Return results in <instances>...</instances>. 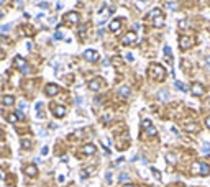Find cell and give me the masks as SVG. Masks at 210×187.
Listing matches in <instances>:
<instances>
[{
    "label": "cell",
    "mask_w": 210,
    "mask_h": 187,
    "mask_svg": "<svg viewBox=\"0 0 210 187\" xmlns=\"http://www.w3.org/2000/svg\"><path fill=\"white\" fill-rule=\"evenodd\" d=\"M102 85H103V82H102L100 77H95V79H92V81L89 82V89L92 92H99L100 89H102Z\"/></svg>",
    "instance_id": "8"
},
{
    "label": "cell",
    "mask_w": 210,
    "mask_h": 187,
    "mask_svg": "<svg viewBox=\"0 0 210 187\" xmlns=\"http://www.w3.org/2000/svg\"><path fill=\"white\" fill-rule=\"evenodd\" d=\"M184 130H187V131H197V130H199V127H197V123L189 122V123H184Z\"/></svg>",
    "instance_id": "17"
},
{
    "label": "cell",
    "mask_w": 210,
    "mask_h": 187,
    "mask_svg": "<svg viewBox=\"0 0 210 187\" xmlns=\"http://www.w3.org/2000/svg\"><path fill=\"white\" fill-rule=\"evenodd\" d=\"M86 33H87V25H81L79 26V36H81V38H86Z\"/></svg>",
    "instance_id": "22"
},
{
    "label": "cell",
    "mask_w": 210,
    "mask_h": 187,
    "mask_svg": "<svg viewBox=\"0 0 210 187\" xmlns=\"http://www.w3.org/2000/svg\"><path fill=\"white\" fill-rule=\"evenodd\" d=\"M130 94H132V90H130L128 85H121L120 89H118V95L123 97V99H126V97H130Z\"/></svg>",
    "instance_id": "11"
},
{
    "label": "cell",
    "mask_w": 210,
    "mask_h": 187,
    "mask_svg": "<svg viewBox=\"0 0 210 187\" xmlns=\"http://www.w3.org/2000/svg\"><path fill=\"white\" fill-rule=\"evenodd\" d=\"M4 57H5V53L4 51H0V59H4Z\"/></svg>",
    "instance_id": "40"
},
{
    "label": "cell",
    "mask_w": 210,
    "mask_h": 187,
    "mask_svg": "<svg viewBox=\"0 0 210 187\" xmlns=\"http://www.w3.org/2000/svg\"><path fill=\"white\" fill-rule=\"evenodd\" d=\"M148 74H150V77H153V79L163 81V79L166 77V69H164L161 64H151L150 69H148Z\"/></svg>",
    "instance_id": "1"
},
{
    "label": "cell",
    "mask_w": 210,
    "mask_h": 187,
    "mask_svg": "<svg viewBox=\"0 0 210 187\" xmlns=\"http://www.w3.org/2000/svg\"><path fill=\"white\" fill-rule=\"evenodd\" d=\"M2 17H4V12H2V10H0V18H2Z\"/></svg>",
    "instance_id": "44"
},
{
    "label": "cell",
    "mask_w": 210,
    "mask_h": 187,
    "mask_svg": "<svg viewBox=\"0 0 210 187\" xmlns=\"http://www.w3.org/2000/svg\"><path fill=\"white\" fill-rule=\"evenodd\" d=\"M120 28H121V21H120V20H113V21L110 23V31L118 33V31H120Z\"/></svg>",
    "instance_id": "14"
},
{
    "label": "cell",
    "mask_w": 210,
    "mask_h": 187,
    "mask_svg": "<svg viewBox=\"0 0 210 187\" xmlns=\"http://www.w3.org/2000/svg\"><path fill=\"white\" fill-rule=\"evenodd\" d=\"M64 21L68 25H77L79 23V13L77 12H69V13H66Z\"/></svg>",
    "instance_id": "6"
},
{
    "label": "cell",
    "mask_w": 210,
    "mask_h": 187,
    "mask_svg": "<svg viewBox=\"0 0 210 187\" xmlns=\"http://www.w3.org/2000/svg\"><path fill=\"white\" fill-rule=\"evenodd\" d=\"M2 102H4L5 107H10V105H13V103H15V97L13 95H4Z\"/></svg>",
    "instance_id": "15"
},
{
    "label": "cell",
    "mask_w": 210,
    "mask_h": 187,
    "mask_svg": "<svg viewBox=\"0 0 210 187\" xmlns=\"http://www.w3.org/2000/svg\"><path fill=\"white\" fill-rule=\"evenodd\" d=\"M151 171H153V174H154V177H156V179H161V174H159V171H156L154 167H151Z\"/></svg>",
    "instance_id": "28"
},
{
    "label": "cell",
    "mask_w": 210,
    "mask_h": 187,
    "mask_svg": "<svg viewBox=\"0 0 210 187\" xmlns=\"http://www.w3.org/2000/svg\"><path fill=\"white\" fill-rule=\"evenodd\" d=\"M153 25L154 26H163L164 25V15H159V17H156L153 20Z\"/></svg>",
    "instance_id": "18"
},
{
    "label": "cell",
    "mask_w": 210,
    "mask_h": 187,
    "mask_svg": "<svg viewBox=\"0 0 210 187\" xmlns=\"http://www.w3.org/2000/svg\"><path fill=\"white\" fill-rule=\"evenodd\" d=\"M159 97H161V99H164V100H166V99H169V94H167V92H161V94H159Z\"/></svg>",
    "instance_id": "30"
},
{
    "label": "cell",
    "mask_w": 210,
    "mask_h": 187,
    "mask_svg": "<svg viewBox=\"0 0 210 187\" xmlns=\"http://www.w3.org/2000/svg\"><path fill=\"white\" fill-rule=\"evenodd\" d=\"M2 138H4V131L0 130V140H2Z\"/></svg>",
    "instance_id": "41"
},
{
    "label": "cell",
    "mask_w": 210,
    "mask_h": 187,
    "mask_svg": "<svg viewBox=\"0 0 210 187\" xmlns=\"http://www.w3.org/2000/svg\"><path fill=\"white\" fill-rule=\"evenodd\" d=\"M54 39H62V33H59V31H57L56 35H54Z\"/></svg>",
    "instance_id": "35"
},
{
    "label": "cell",
    "mask_w": 210,
    "mask_h": 187,
    "mask_svg": "<svg viewBox=\"0 0 210 187\" xmlns=\"http://www.w3.org/2000/svg\"><path fill=\"white\" fill-rule=\"evenodd\" d=\"M207 63H210V56H207Z\"/></svg>",
    "instance_id": "45"
},
{
    "label": "cell",
    "mask_w": 210,
    "mask_h": 187,
    "mask_svg": "<svg viewBox=\"0 0 210 187\" xmlns=\"http://www.w3.org/2000/svg\"><path fill=\"white\" fill-rule=\"evenodd\" d=\"M123 187H133V186H132V184H125Z\"/></svg>",
    "instance_id": "42"
},
{
    "label": "cell",
    "mask_w": 210,
    "mask_h": 187,
    "mask_svg": "<svg viewBox=\"0 0 210 187\" xmlns=\"http://www.w3.org/2000/svg\"><path fill=\"white\" fill-rule=\"evenodd\" d=\"M105 179H107V182H112V174L107 172V174H105Z\"/></svg>",
    "instance_id": "36"
},
{
    "label": "cell",
    "mask_w": 210,
    "mask_h": 187,
    "mask_svg": "<svg viewBox=\"0 0 210 187\" xmlns=\"http://www.w3.org/2000/svg\"><path fill=\"white\" fill-rule=\"evenodd\" d=\"M159 15H163V13H161V10H159V8H154V10H151L150 13H148V18L154 20V18H156V17H159Z\"/></svg>",
    "instance_id": "19"
},
{
    "label": "cell",
    "mask_w": 210,
    "mask_h": 187,
    "mask_svg": "<svg viewBox=\"0 0 210 187\" xmlns=\"http://www.w3.org/2000/svg\"><path fill=\"white\" fill-rule=\"evenodd\" d=\"M167 161H169V162H172V164H174V162H176V158H174V154H167Z\"/></svg>",
    "instance_id": "31"
},
{
    "label": "cell",
    "mask_w": 210,
    "mask_h": 187,
    "mask_svg": "<svg viewBox=\"0 0 210 187\" xmlns=\"http://www.w3.org/2000/svg\"><path fill=\"white\" fill-rule=\"evenodd\" d=\"M166 8L167 10H177V4L176 2H166Z\"/></svg>",
    "instance_id": "23"
},
{
    "label": "cell",
    "mask_w": 210,
    "mask_h": 187,
    "mask_svg": "<svg viewBox=\"0 0 210 187\" xmlns=\"http://www.w3.org/2000/svg\"><path fill=\"white\" fill-rule=\"evenodd\" d=\"M126 59H128L130 63H132V61H133V56H132V54H126Z\"/></svg>",
    "instance_id": "39"
},
{
    "label": "cell",
    "mask_w": 210,
    "mask_h": 187,
    "mask_svg": "<svg viewBox=\"0 0 210 187\" xmlns=\"http://www.w3.org/2000/svg\"><path fill=\"white\" fill-rule=\"evenodd\" d=\"M190 90H192L194 95H203V87H202V84H192Z\"/></svg>",
    "instance_id": "12"
},
{
    "label": "cell",
    "mask_w": 210,
    "mask_h": 187,
    "mask_svg": "<svg viewBox=\"0 0 210 187\" xmlns=\"http://www.w3.org/2000/svg\"><path fill=\"white\" fill-rule=\"evenodd\" d=\"M57 92H59V87H57L56 84H48L46 89H44V94H46V95H49V97H54Z\"/></svg>",
    "instance_id": "9"
},
{
    "label": "cell",
    "mask_w": 210,
    "mask_h": 187,
    "mask_svg": "<svg viewBox=\"0 0 210 187\" xmlns=\"http://www.w3.org/2000/svg\"><path fill=\"white\" fill-rule=\"evenodd\" d=\"M150 125H151V122H150V120H143V127H145V128H148Z\"/></svg>",
    "instance_id": "33"
},
{
    "label": "cell",
    "mask_w": 210,
    "mask_h": 187,
    "mask_svg": "<svg viewBox=\"0 0 210 187\" xmlns=\"http://www.w3.org/2000/svg\"><path fill=\"white\" fill-rule=\"evenodd\" d=\"M112 63H113V64H117V66H118V64L121 63V59H120V57H113V59H112Z\"/></svg>",
    "instance_id": "32"
},
{
    "label": "cell",
    "mask_w": 210,
    "mask_h": 187,
    "mask_svg": "<svg viewBox=\"0 0 210 187\" xmlns=\"http://www.w3.org/2000/svg\"><path fill=\"white\" fill-rule=\"evenodd\" d=\"M156 133H158V130L153 125H150V127L146 128V135H148V136H156Z\"/></svg>",
    "instance_id": "20"
},
{
    "label": "cell",
    "mask_w": 210,
    "mask_h": 187,
    "mask_svg": "<svg viewBox=\"0 0 210 187\" xmlns=\"http://www.w3.org/2000/svg\"><path fill=\"white\" fill-rule=\"evenodd\" d=\"M195 44V39L192 38V36H182L181 39H179V48L181 49H190L192 46Z\"/></svg>",
    "instance_id": "3"
},
{
    "label": "cell",
    "mask_w": 210,
    "mask_h": 187,
    "mask_svg": "<svg viewBox=\"0 0 210 187\" xmlns=\"http://www.w3.org/2000/svg\"><path fill=\"white\" fill-rule=\"evenodd\" d=\"M20 143H22V148L23 149H30V148H31V141H30L28 138H23Z\"/></svg>",
    "instance_id": "21"
},
{
    "label": "cell",
    "mask_w": 210,
    "mask_h": 187,
    "mask_svg": "<svg viewBox=\"0 0 210 187\" xmlns=\"http://www.w3.org/2000/svg\"><path fill=\"white\" fill-rule=\"evenodd\" d=\"M48 151H49V149H48V146H44V148L41 149V154H43V156H46V154H48Z\"/></svg>",
    "instance_id": "34"
},
{
    "label": "cell",
    "mask_w": 210,
    "mask_h": 187,
    "mask_svg": "<svg viewBox=\"0 0 210 187\" xmlns=\"http://www.w3.org/2000/svg\"><path fill=\"white\" fill-rule=\"evenodd\" d=\"M5 2H7V0H0V5H4Z\"/></svg>",
    "instance_id": "43"
},
{
    "label": "cell",
    "mask_w": 210,
    "mask_h": 187,
    "mask_svg": "<svg viewBox=\"0 0 210 187\" xmlns=\"http://www.w3.org/2000/svg\"><path fill=\"white\" fill-rule=\"evenodd\" d=\"M205 127L210 130V116H207V118H205Z\"/></svg>",
    "instance_id": "37"
},
{
    "label": "cell",
    "mask_w": 210,
    "mask_h": 187,
    "mask_svg": "<svg viewBox=\"0 0 210 187\" xmlns=\"http://www.w3.org/2000/svg\"><path fill=\"white\" fill-rule=\"evenodd\" d=\"M174 85H176V87L179 89V90H182V92H185V90H187V87H185V84H182V82H179V81H176V82H174Z\"/></svg>",
    "instance_id": "24"
},
{
    "label": "cell",
    "mask_w": 210,
    "mask_h": 187,
    "mask_svg": "<svg viewBox=\"0 0 210 187\" xmlns=\"http://www.w3.org/2000/svg\"><path fill=\"white\" fill-rule=\"evenodd\" d=\"M15 66H17L18 69L23 72V74H28V72H30V67L26 66V61L23 59V57H20V56L15 57Z\"/></svg>",
    "instance_id": "5"
},
{
    "label": "cell",
    "mask_w": 210,
    "mask_h": 187,
    "mask_svg": "<svg viewBox=\"0 0 210 187\" xmlns=\"http://www.w3.org/2000/svg\"><path fill=\"white\" fill-rule=\"evenodd\" d=\"M82 153H84V154H87V156L94 154V153H95V146H94V145H86L84 148H82Z\"/></svg>",
    "instance_id": "16"
},
{
    "label": "cell",
    "mask_w": 210,
    "mask_h": 187,
    "mask_svg": "<svg viewBox=\"0 0 210 187\" xmlns=\"http://www.w3.org/2000/svg\"><path fill=\"white\" fill-rule=\"evenodd\" d=\"M84 57L89 63H95V61H99V53L95 49H86L84 51Z\"/></svg>",
    "instance_id": "7"
},
{
    "label": "cell",
    "mask_w": 210,
    "mask_h": 187,
    "mask_svg": "<svg viewBox=\"0 0 210 187\" xmlns=\"http://www.w3.org/2000/svg\"><path fill=\"white\" fill-rule=\"evenodd\" d=\"M138 43V38H136V35L133 31H130V33H126V35L121 38V44H125V46H130V44H136Z\"/></svg>",
    "instance_id": "4"
},
{
    "label": "cell",
    "mask_w": 210,
    "mask_h": 187,
    "mask_svg": "<svg viewBox=\"0 0 210 187\" xmlns=\"http://www.w3.org/2000/svg\"><path fill=\"white\" fill-rule=\"evenodd\" d=\"M164 54H166L167 57H169V54H171V48H169V46H167V44L164 46Z\"/></svg>",
    "instance_id": "29"
},
{
    "label": "cell",
    "mask_w": 210,
    "mask_h": 187,
    "mask_svg": "<svg viewBox=\"0 0 210 187\" xmlns=\"http://www.w3.org/2000/svg\"><path fill=\"white\" fill-rule=\"evenodd\" d=\"M130 179V176H128V174H120V177H118V180H121V182H126V180H128Z\"/></svg>",
    "instance_id": "26"
},
{
    "label": "cell",
    "mask_w": 210,
    "mask_h": 187,
    "mask_svg": "<svg viewBox=\"0 0 210 187\" xmlns=\"http://www.w3.org/2000/svg\"><path fill=\"white\" fill-rule=\"evenodd\" d=\"M25 174L30 177H35L36 174H38V169H36V166H33V164H30V166L25 167Z\"/></svg>",
    "instance_id": "13"
},
{
    "label": "cell",
    "mask_w": 210,
    "mask_h": 187,
    "mask_svg": "<svg viewBox=\"0 0 210 187\" xmlns=\"http://www.w3.org/2000/svg\"><path fill=\"white\" fill-rule=\"evenodd\" d=\"M0 30H2V31H8V30H10V26H8V25L7 26H2Z\"/></svg>",
    "instance_id": "38"
},
{
    "label": "cell",
    "mask_w": 210,
    "mask_h": 187,
    "mask_svg": "<svg viewBox=\"0 0 210 187\" xmlns=\"http://www.w3.org/2000/svg\"><path fill=\"white\" fill-rule=\"evenodd\" d=\"M53 113H54V116H57V118H62V116L66 115V107H62V105L53 107Z\"/></svg>",
    "instance_id": "10"
},
{
    "label": "cell",
    "mask_w": 210,
    "mask_h": 187,
    "mask_svg": "<svg viewBox=\"0 0 210 187\" xmlns=\"http://www.w3.org/2000/svg\"><path fill=\"white\" fill-rule=\"evenodd\" d=\"M202 151L205 153V154H207V153H210V143H203V145H202Z\"/></svg>",
    "instance_id": "25"
},
{
    "label": "cell",
    "mask_w": 210,
    "mask_h": 187,
    "mask_svg": "<svg viewBox=\"0 0 210 187\" xmlns=\"http://www.w3.org/2000/svg\"><path fill=\"white\" fill-rule=\"evenodd\" d=\"M192 172L194 174H200V176H207L210 172V166L205 162H194L192 164Z\"/></svg>",
    "instance_id": "2"
},
{
    "label": "cell",
    "mask_w": 210,
    "mask_h": 187,
    "mask_svg": "<svg viewBox=\"0 0 210 187\" xmlns=\"http://www.w3.org/2000/svg\"><path fill=\"white\" fill-rule=\"evenodd\" d=\"M17 120H18L17 115H8V122H10V123H15Z\"/></svg>",
    "instance_id": "27"
}]
</instances>
